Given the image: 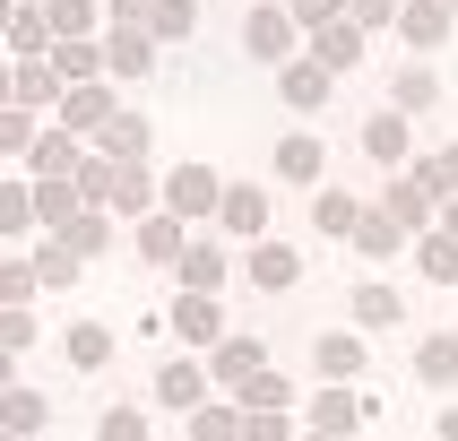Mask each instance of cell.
<instances>
[{"label":"cell","instance_id":"6da1fadb","mask_svg":"<svg viewBox=\"0 0 458 441\" xmlns=\"http://www.w3.org/2000/svg\"><path fill=\"white\" fill-rule=\"evenodd\" d=\"M216 216H225V233L259 242V233H268V191H259V182H225V199H216Z\"/></svg>","mask_w":458,"mask_h":441},{"label":"cell","instance_id":"7a4b0ae2","mask_svg":"<svg viewBox=\"0 0 458 441\" xmlns=\"http://www.w3.org/2000/svg\"><path fill=\"white\" fill-rule=\"evenodd\" d=\"M165 199H174V216H208V208L225 199V182L208 174V165H182V174L165 182Z\"/></svg>","mask_w":458,"mask_h":441},{"label":"cell","instance_id":"3957f363","mask_svg":"<svg viewBox=\"0 0 458 441\" xmlns=\"http://www.w3.org/2000/svg\"><path fill=\"white\" fill-rule=\"evenodd\" d=\"M363 156H372L381 174H398V165H407V113H372V122H363Z\"/></svg>","mask_w":458,"mask_h":441},{"label":"cell","instance_id":"277c9868","mask_svg":"<svg viewBox=\"0 0 458 441\" xmlns=\"http://www.w3.org/2000/svg\"><path fill=\"white\" fill-rule=\"evenodd\" d=\"M294 277H303V259L285 251V242H251V285L259 294H285Z\"/></svg>","mask_w":458,"mask_h":441},{"label":"cell","instance_id":"5b68a950","mask_svg":"<svg viewBox=\"0 0 458 441\" xmlns=\"http://www.w3.org/2000/svg\"><path fill=\"white\" fill-rule=\"evenodd\" d=\"M363 415H372L363 398H346V389H320V398H311V433H355Z\"/></svg>","mask_w":458,"mask_h":441},{"label":"cell","instance_id":"8992f818","mask_svg":"<svg viewBox=\"0 0 458 441\" xmlns=\"http://www.w3.org/2000/svg\"><path fill=\"white\" fill-rule=\"evenodd\" d=\"M285 104H294V113H320V104H329V70H320V61H285Z\"/></svg>","mask_w":458,"mask_h":441},{"label":"cell","instance_id":"52a82bcc","mask_svg":"<svg viewBox=\"0 0 458 441\" xmlns=\"http://www.w3.org/2000/svg\"><path fill=\"white\" fill-rule=\"evenodd\" d=\"M415 381H433V389H450V381H458V337H450V329L415 346Z\"/></svg>","mask_w":458,"mask_h":441},{"label":"cell","instance_id":"ba28073f","mask_svg":"<svg viewBox=\"0 0 458 441\" xmlns=\"http://www.w3.org/2000/svg\"><path fill=\"white\" fill-rule=\"evenodd\" d=\"M182 285H191V294H216V285H225V251H216V242H191V251H182Z\"/></svg>","mask_w":458,"mask_h":441},{"label":"cell","instance_id":"9c48e42d","mask_svg":"<svg viewBox=\"0 0 458 441\" xmlns=\"http://www.w3.org/2000/svg\"><path fill=\"white\" fill-rule=\"evenodd\" d=\"M398 311H407V303H398V285H372V277L355 285V320H363V329H398Z\"/></svg>","mask_w":458,"mask_h":441},{"label":"cell","instance_id":"30bf717a","mask_svg":"<svg viewBox=\"0 0 458 441\" xmlns=\"http://www.w3.org/2000/svg\"><path fill=\"white\" fill-rule=\"evenodd\" d=\"M199 389H208L199 363H165V372H156V398H165V407H199Z\"/></svg>","mask_w":458,"mask_h":441},{"label":"cell","instance_id":"8fae6325","mask_svg":"<svg viewBox=\"0 0 458 441\" xmlns=\"http://www.w3.org/2000/svg\"><path fill=\"white\" fill-rule=\"evenodd\" d=\"M450 18H458L450 0H415V9H398V26H407L415 44H441V35H450Z\"/></svg>","mask_w":458,"mask_h":441},{"label":"cell","instance_id":"7c38bea8","mask_svg":"<svg viewBox=\"0 0 458 441\" xmlns=\"http://www.w3.org/2000/svg\"><path fill=\"white\" fill-rule=\"evenodd\" d=\"M320 372H329V381H355V372H363V337H355V329L320 337Z\"/></svg>","mask_w":458,"mask_h":441},{"label":"cell","instance_id":"4fadbf2b","mask_svg":"<svg viewBox=\"0 0 458 441\" xmlns=\"http://www.w3.org/2000/svg\"><path fill=\"white\" fill-rule=\"evenodd\" d=\"M398 242H407L398 216H363V225H355V251H372V259H398Z\"/></svg>","mask_w":458,"mask_h":441},{"label":"cell","instance_id":"5bb4252c","mask_svg":"<svg viewBox=\"0 0 458 441\" xmlns=\"http://www.w3.org/2000/svg\"><path fill=\"white\" fill-rule=\"evenodd\" d=\"M174 329L191 337V346H208V337H216V303H208V294H182V303H174Z\"/></svg>","mask_w":458,"mask_h":441},{"label":"cell","instance_id":"9a60e30c","mask_svg":"<svg viewBox=\"0 0 458 441\" xmlns=\"http://www.w3.org/2000/svg\"><path fill=\"white\" fill-rule=\"evenodd\" d=\"M139 251L148 259H182L191 251V242H182V216H148V225H139Z\"/></svg>","mask_w":458,"mask_h":441},{"label":"cell","instance_id":"2e32d148","mask_svg":"<svg viewBox=\"0 0 458 441\" xmlns=\"http://www.w3.org/2000/svg\"><path fill=\"white\" fill-rule=\"evenodd\" d=\"M216 381H259V346L251 337H225V346H216Z\"/></svg>","mask_w":458,"mask_h":441},{"label":"cell","instance_id":"e0dca14e","mask_svg":"<svg viewBox=\"0 0 458 441\" xmlns=\"http://www.w3.org/2000/svg\"><path fill=\"white\" fill-rule=\"evenodd\" d=\"M285 35H294V26H285L277 9H251V26H242V44H251V52H268V61L285 52Z\"/></svg>","mask_w":458,"mask_h":441},{"label":"cell","instance_id":"ac0fdd59","mask_svg":"<svg viewBox=\"0 0 458 441\" xmlns=\"http://www.w3.org/2000/svg\"><path fill=\"white\" fill-rule=\"evenodd\" d=\"M277 174L285 182H320V139H285V148H277Z\"/></svg>","mask_w":458,"mask_h":441},{"label":"cell","instance_id":"d6986e66","mask_svg":"<svg viewBox=\"0 0 458 441\" xmlns=\"http://www.w3.org/2000/svg\"><path fill=\"white\" fill-rule=\"evenodd\" d=\"M311 216H320V233H355V225H363V199H346V191H320V208H311Z\"/></svg>","mask_w":458,"mask_h":441},{"label":"cell","instance_id":"ffe728a7","mask_svg":"<svg viewBox=\"0 0 458 441\" xmlns=\"http://www.w3.org/2000/svg\"><path fill=\"white\" fill-rule=\"evenodd\" d=\"M104 355H113V337H104L96 320H78V329H70V363H78V372H96Z\"/></svg>","mask_w":458,"mask_h":441},{"label":"cell","instance_id":"44dd1931","mask_svg":"<svg viewBox=\"0 0 458 441\" xmlns=\"http://www.w3.org/2000/svg\"><path fill=\"white\" fill-rule=\"evenodd\" d=\"M104 156H122V165H130V156H148V122H130V113H122V122H104Z\"/></svg>","mask_w":458,"mask_h":441},{"label":"cell","instance_id":"7402d4cb","mask_svg":"<svg viewBox=\"0 0 458 441\" xmlns=\"http://www.w3.org/2000/svg\"><path fill=\"white\" fill-rule=\"evenodd\" d=\"M52 87H61V61H26L18 70V104H52Z\"/></svg>","mask_w":458,"mask_h":441},{"label":"cell","instance_id":"603a6c76","mask_svg":"<svg viewBox=\"0 0 458 441\" xmlns=\"http://www.w3.org/2000/svg\"><path fill=\"white\" fill-rule=\"evenodd\" d=\"M104 70H113V78H139V70H148V44H139V35H113V44H104Z\"/></svg>","mask_w":458,"mask_h":441},{"label":"cell","instance_id":"cb8c5ba5","mask_svg":"<svg viewBox=\"0 0 458 441\" xmlns=\"http://www.w3.org/2000/svg\"><path fill=\"white\" fill-rule=\"evenodd\" d=\"M96 441H148V415H130V407H104V415H96Z\"/></svg>","mask_w":458,"mask_h":441},{"label":"cell","instance_id":"d4e9b609","mask_svg":"<svg viewBox=\"0 0 458 441\" xmlns=\"http://www.w3.org/2000/svg\"><path fill=\"white\" fill-rule=\"evenodd\" d=\"M424 268H433L441 285H458V233H433V242H424Z\"/></svg>","mask_w":458,"mask_h":441},{"label":"cell","instance_id":"484cf974","mask_svg":"<svg viewBox=\"0 0 458 441\" xmlns=\"http://www.w3.org/2000/svg\"><path fill=\"white\" fill-rule=\"evenodd\" d=\"M156 35H191V26H199V9H191V0H156Z\"/></svg>","mask_w":458,"mask_h":441},{"label":"cell","instance_id":"4316f807","mask_svg":"<svg viewBox=\"0 0 458 441\" xmlns=\"http://www.w3.org/2000/svg\"><path fill=\"white\" fill-rule=\"evenodd\" d=\"M424 104H433V70H407L398 78V113H424Z\"/></svg>","mask_w":458,"mask_h":441},{"label":"cell","instance_id":"83f0119b","mask_svg":"<svg viewBox=\"0 0 458 441\" xmlns=\"http://www.w3.org/2000/svg\"><path fill=\"white\" fill-rule=\"evenodd\" d=\"M70 122H113V104H104V87H78V96H70Z\"/></svg>","mask_w":458,"mask_h":441},{"label":"cell","instance_id":"f1b7e54d","mask_svg":"<svg viewBox=\"0 0 458 441\" xmlns=\"http://www.w3.org/2000/svg\"><path fill=\"white\" fill-rule=\"evenodd\" d=\"M355 44H363L355 26H320V61H355Z\"/></svg>","mask_w":458,"mask_h":441},{"label":"cell","instance_id":"f546056e","mask_svg":"<svg viewBox=\"0 0 458 441\" xmlns=\"http://www.w3.org/2000/svg\"><path fill=\"white\" fill-rule=\"evenodd\" d=\"M52 61H61V78H96V61H104V52H87V44H61Z\"/></svg>","mask_w":458,"mask_h":441},{"label":"cell","instance_id":"4dcf8cb0","mask_svg":"<svg viewBox=\"0 0 458 441\" xmlns=\"http://www.w3.org/2000/svg\"><path fill=\"white\" fill-rule=\"evenodd\" d=\"M389 216H398V225H415V216H424V191H415V182H398V191H389Z\"/></svg>","mask_w":458,"mask_h":441},{"label":"cell","instance_id":"1f68e13d","mask_svg":"<svg viewBox=\"0 0 458 441\" xmlns=\"http://www.w3.org/2000/svg\"><path fill=\"white\" fill-rule=\"evenodd\" d=\"M9 424H18V433H35V424H44V398H35V389H18V398H9Z\"/></svg>","mask_w":458,"mask_h":441},{"label":"cell","instance_id":"d6a6232c","mask_svg":"<svg viewBox=\"0 0 458 441\" xmlns=\"http://www.w3.org/2000/svg\"><path fill=\"white\" fill-rule=\"evenodd\" d=\"M242 398H251V407H285V381H268V372H259V381H242Z\"/></svg>","mask_w":458,"mask_h":441},{"label":"cell","instance_id":"836d02e7","mask_svg":"<svg viewBox=\"0 0 458 441\" xmlns=\"http://www.w3.org/2000/svg\"><path fill=\"white\" fill-rule=\"evenodd\" d=\"M52 26H61V35H78V26H87V0H52Z\"/></svg>","mask_w":458,"mask_h":441},{"label":"cell","instance_id":"e575fe53","mask_svg":"<svg viewBox=\"0 0 458 441\" xmlns=\"http://www.w3.org/2000/svg\"><path fill=\"white\" fill-rule=\"evenodd\" d=\"M337 9H346V0H294V18H303V26H329Z\"/></svg>","mask_w":458,"mask_h":441},{"label":"cell","instance_id":"d590c367","mask_svg":"<svg viewBox=\"0 0 458 441\" xmlns=\"http://www.w3.org/2000/svg\"><path fill=\"white\" fill-rule=\"evenodd\" d=\"M113 18H122V26H139V18H156V0H113Z\"/></svg>","mask_w":458,"mask_h":441},{"label":"cell","instance_id":"8d00e7d4","mask_svg":"<svg viewBox=\"0 0 458 441\" xmlns=\"http://www.w3.org/2000/svg\"><path fill=\"white\" fill-rule=\"evenodd\" d=\"M433 424H441V441H458V407H441V415H433Z\"/></svg>","mask_w":458,"mask_h":441},{"label":"cell","instance_id":"74e56055","mask_svg":"<svg viewBox=\"0 0 458 441\" xmlns=\"http://www.w3.org/2000/svg\"><path fill=\"white\" fill-rule=\"evenodd\" d=\"M450 9H458V0H450Z\"/></svg>","mask_w":458,"mask_h":441}]
</instances>
